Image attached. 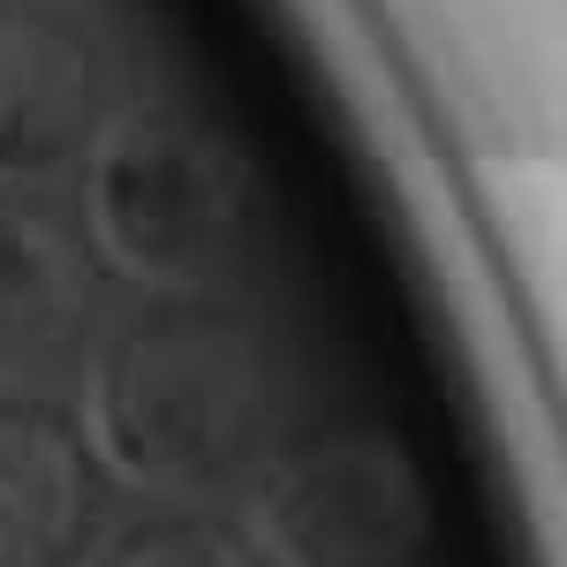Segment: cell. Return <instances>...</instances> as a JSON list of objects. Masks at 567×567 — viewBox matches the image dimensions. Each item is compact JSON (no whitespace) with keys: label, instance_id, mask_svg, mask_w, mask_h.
Instances as JSON below:
<instances>
[{"label":"cell","instance_id":"7","mask_svg":"<svg viewBox=\"0 0 567 567\" xmlns=\"http://www.w3.org/2000/svg\"><path fill=\"white\" fill-rule=\"evenodd\" d=\"M76 567H265L243 529L189 515V507H136L122 523H99Z\"/></svg>","mask_w":567,"mask_h":567},{"label":"cell","instance_id":"6","mask_svg":"<svg viewBox=\"0 0 567 567\" xmlns=\"http://www.w3.org/2000/svg\"><path fill=\"white\" fill-rule=\"evenodd\" d=\"M99 537V454L53 401H0V567H76Z\"/></svg>","mask_w":567,"mask_h":567},{"label":"cell","instance_id":"5","mask_svg":"<svg viewBox=\"0 0 567 567\" xmlns=\"http://www.w3.org/2000/svg\"><path fill=\"white\" fill-rule=\"evenodd\" d=\"M114 114V53L76 0H0V182L76 167Z\"/></svg>","mask_w":567,"mask_h":567},{"label":"cell","instance_id":"2","mask_svg":"<svg viewBox=\"0 0 567 567\" xmlns=\"http://www.w3.org/2000/svg\"><path fill=\"white\" fill-rule=\"evenodd\" d=\"M91 235L136 288L205 303L258 265L272 205L250 152L189 106L130 114L91 167Z\"/></svg>","mask_w":567,"mask_h":567},{"label":"cell","instance_id":"3","mask_svg":"<svg viewBox=\"0 0 567 567\" xmlns=\"http://www.w3.org/2000/svg\"><path fill=\"white\" fill-rule=\"evenodd\" d=\"M250 529L265 567H416L432 499L386 432H318L258 470Z\"/></svg>","mask_w":567,"mask_h":567},{"label":"cell","instance_id":"4","mask_svg":"<svg viewBox=\"0 0 567 567\" xmlns=\"http://www.w3.org/2000/svg\"><path fill=\"white\" fill-rule=\"evenodd\" d=\"M106 280L84 227L0 189V401H61L91 371Z\"/></svg>","mask_w":567,"mask_h":567},{"label":"cell","instance_id":"1","mask_svg":"<svg viewBox=\"0 0 567 567\" xmlns=\"http://www.w3.org/2000/svg\"><path fill=\"white\" fill-rule=\"evenodd\" d=\"M99 454L144 492H227L288 446V363L227 303H152L91 349Z\"/></svg>","mask_w":567,"mask_h":567}]
</instances>
